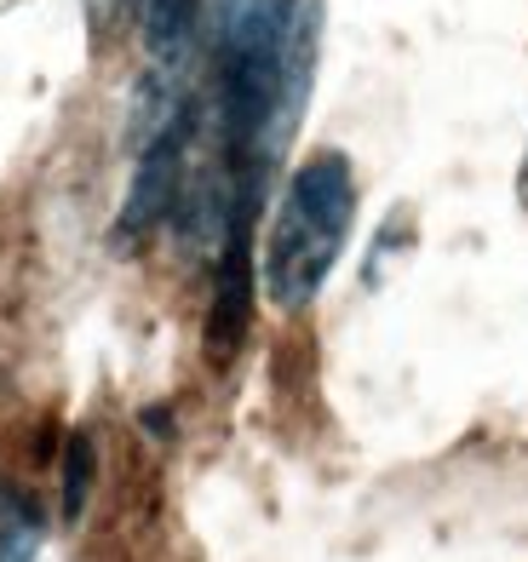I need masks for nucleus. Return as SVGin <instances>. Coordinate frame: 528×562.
Wrapping results in <instances>:
<instances>
[{"label":"nucleus","instance_id":"nucleus-3","mask_svg":"<svg viewBox=\"0 0 528 562\" xmlns=\"http://www.w3.org/2000/svg\"><path fill=\"white\" fill-rule=\"evenodd\" d=\"M133 23L144 41V69L167 81H190V64L201 53V23L207 0H133Z\"/></svg>","mask_w":528,"mask_h":562},{"label":"nucleus","instance_id":"nucleus-6","mask_svg":"<svg viewBox=\"0 0 528 562\" xmlns=\"http://www.w3.org/2000/svg\"><path fill=\"white\" fill-rule=\"evenodd\" d=\"M87 7V23H92V35H104L110 23L121 18V12H133V0H81Z\"/></svg>","mask_w":528,"mask_h":562},{"label":"nucleus","instance_id":"nucleus-2","mask_svg":"<svg viewBox=\"0 0 528 562\" xmlns=\"http://www.w3.org/2000/svg\"><path fill=\"white\" fill-rule=\"evenodd\" d=\"M254 327V229H231L213 252V293H207V356L231 362Z\"/></svg>","mask_w":528,"mask_h":562},{"label":"nucleus","instance_id":"nucleus-5","mask_svg":"<svg viewBox=\"0 0 528 562\" xmlns=\"http://www.w3.org/2000/svg\"><path fill=\"white\" fill-rule=\"evenodd\" d=\"M92 476H98V448H92L87 430H75V437L64 442V522H81L87 517Z\"/></svg>","mask_w":528,"mask_h":562},{"label":"nucleus","instance_id":"nucleus-1","mask_svg":"<svg viewBox=\"0 0 528 562\" xmlns=\"http://www.w3.org/2000/svg\"><path fill=\"white\" fill-rule=\"evenodd\" d=\"M350 224H357V172L339 149H316L293 167L282 201H276V218L265 229L259 276L282 311H311L316 304L350 241Z\"/></svg>","mask_w":528,"mask_h":562},{"label":"nucleus","instance_id":"nucleus-7","mask_svg":"<svg viewBox=\"0 0 528 562\" xmlns=\"http://www.w3.org/2000/svg\"><path fill=\"white\" fill-rule=\"evenodd\" d=\"M517 190H523V201H528V149H523V172H517Z\"/></svg>","mask_w":528,"mask_h":562},{"label":"nucleus","instance_id":"nucleus-4","mask_svg":"<svg viewBox=\"0 0 528 562\" xmlns=\"http://www.w3.org/2000/svg\"><path fill=\"white\" fill-rule=\"evenodd\" d=\"M46 505L23 488V482L0 476V562H35L46 551Z\"/></svg>","mask_w":528,"mask_h":562}]
</instances>
